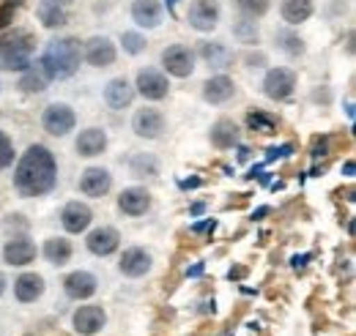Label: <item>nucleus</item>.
<instances>
[{"label":"nucleus","instance_id":"f257e3e1","mask_svg":"<svg viewBox=\"0 0 356 336\" xmlns=\"http://www.w3.org/2000/svg\"><path fill=\"white\" fill-rule=\"evenodd\" d=\"M58 183V162L47 145H31L17 167H14V189L19 197H44Z\"/></svg>","mask_w":356,"mask_h":336},{"label":"nucleus","instance_id":"f03ea898","mask_svg":"<svg viewBox=\"0 0 356 336\" xmlns=\"http://www.w3.org/2000/svg\"><path fill=\"white\" fill-rule=\"evenodd\" d=\"M80 60H83L80 42L66 36V39H55L47 44L42 60H39V69L47 74V80H69L80 69Z\"/></svg>","mask_w":356,"mask_h":336},{"label":"nucleus","instance_id":"7ed1b4c3","mask_svg":"<svg viewBox=\"0 0 356 336\" xmlns=\"http://www.w3.org/2000/svg\"><path fill=\"white\" fill-rule=\"evenodd\" d=\"M33 49H36V42L28 31L22 28L6 31L0 36V69L25 72L28 66H33Z\"/></svg>","mask_w":356,"mask_h":336},{"label":"nucleus","instance_id":"20e7f679","mask_svg":"<svg viewBox=\"0 0 356 336\" xmlns=\"http://www.w3.org/2000/svg\"><path fill=\"white\" fill-rule=\"evenodd\" d=\"M42 126L52 137H66L69 131H74V126H77V115H74V110L69 104H58L55 101V104H49L44 110Z\"/></svg>","mask_w":356,"mask_h":336},{"label":"nucleus","instance_id":"39448f33","mask_svg":"<svg viewBox=\"0 0 356 336\" xmlns=\"http://www.w3.org/2000/svg\"><path fill=\"white\" fill-rule=\"evenodd\" d=\"M162 69H165L170 77H178V80L189 77V74L195 72V52H192L189 47H184V44L168 47V49L162 52Z\"/></svg>","mask_w":356,"mask_h":336},{"label":"nucleus","instance_id":"423d86ee","mask_svg":"<svg viewBox=\"0 0 356 336\" xmlns=\"http://www.w3.org/2000/svg\"><path fill=\"white\" fill-rule=\"evenodd\" d=\"M220 14H222V8H220L217 0H195L186 11V22H189V28H195L200 33H209V31L217 28Z\"/></svg>","mask_w":356,"mask_h":336},{"label":"nucleus","instance_id":"0eeeda50","mask_svg":"<svg viewBox=\"0 0 356 336\" xmlns=\"http://www.w3.org/2000/svg\"><path fill=\"white\" fill-rule=\"evenodd\" d=\"M134 87H137V93H140L143 99H148V101H162V99H168V93H170L168 74H162V72H156V69H140Z\"/></svg>","mask_w":356,"mask_h":336},{"label":"nucleus","instance_id":"6e6552de","mask_svg":"<svg viewBox=\"0 0 356 336\" xmlns=\"http://www.w3.org/2000/svg\"><path fill=\"white\" fill-rule=\"evenodd\" d=\"M165 126H168V121H165V115L156 107H143V110L134 112L132 118L134 134L143 137V140H159Z\"/></svg>","mask_w":356,"mask_h":336},{"label":"nucleus","instance_id":"1a4fd4ad","mask_svg":"<svg viewBox=\"0 0 356 336\" xmlns=\"http://www.w3.org/2000/svg\"><path fill=\"white\" fill-rule=\"evenodd\" d=\"M296 90V74L291 69H271L264 80V93L271 101H285Z\"/></svg>","mask_w":356,"mask_h":336},{"label":"nucleus","instance_id":"9d476101","mask_svg":"<svg viewBox=\"0 0 356 336\" xmlns=\"http://www.w3.org/2000/svg\"><path fill=\"white\" fill-rule=\"evenodd\" d=\"M3 260H6V265L25 268V265H31L36 260V244L28 235H14L3 246Z\"/></svg>","mask_w":356,"mask_h":336},{"label":"nucleus","instance_id":"9b49d317","mask_svg":"<svg viewBox=\"0 0 356 336\" xmlns=\"http://www.w3.org/2000/svg\"><path fill=\"white\" fill-rule=\"evenodd\" d=\"M72 326H74V331L83 336H96L104 326H107V312L102 309V306H80L77 312H74V317H72Z\"/></svg>","mask_w":356,"mask_h":336},{"label":"nucleus","instance_id":"f8f14e48","mask_svg":"<svg viewBox=\"0 0 356 336\" xmlns=\"http://www.w3.org/2000/svg\"><path fill=\"white\" fill-rule=\"evenodd\" d=\"M86 246L96 257H110L113 252H118V246H121V233L115 227H107V224L104 227H96V230L88 233Z\"/></svg>","mask_w":356,"mask_h":336},{"label":"nucleus","instance_id":"ddd939ff","mask_svg":"<svg viewBox=\"0 0 356 336\" xmlns=\"http://www.w3.org/2000/svg\"><path fill=\"white\" fill-rule=\"evenodd\" d=\"M115 44L110 42L107 36H93L86 42V49H83V58L88 60L93 69H107L115 63Z\"/></svg>","mask_w":356,"mask_h":336},{"label":"nucleus","instance_id":"4468645a","mask_svg":"<svg viewBox=\"0 0 356 336\" xmlns=\"http://www.w3.org/2000/svg\"><path fill=\"white\" fill-rule=\"evenodd\" d=\"M90 221H93V210H90L86 203H80V200L66 203L63 210H60V224H63V230L72 233V235L86 233L90 227Z\"/></svg>","mask_w":356,"mask_h":336},{"label":"nucleus","instance_id":"2eb2a0df","mask_svg":"<svg viewBox=\"0 0 356 336\" xmlns=\"http://www.w3.org/2000/svg\"><path fill=\"white\" fill-rule=\"evenodd\" d=\"M36 14L44 28H63L72 17V0H42Z\"/></svg>","mask_w":356,"mask_h":336},{"label":"nucleus","instance_id":"dca6fc26","mask_svg":"<svg viewBox=\"0 0 356 336\" xmlns=\"http://www.w3.org/2000/svg\"><path fill=\"white\" fill-rule=\"evenodd\" d=\"M96 287H99V282L88 271H72L63 279V293L69 295L72 301H88L90 295L96 293Z\"/></svg>","mask_w":356,"mask_h":336},{"label":"nucleus","instance_id":"f3484780","mask_svg":"<svg viewBox=\"0 0 356 336\" xmlns=\"http://www.w3.org/2000/svg\"><path fill=\"white\" fill-rule=\"evenodd\" d=\"M113 189V175L104 167H88L80 175V192L86 197H104Z\"/></svg>","mask_w":356,"mask_h":336},{"label":"nucleus","instance_id":"a211bd4d","mask_svg":"<svg viewBox=\"0 0 356 336\" xmlns=\"http://www.w3.org/2000/svg\"><path fill=\"white\" fill-rule=\"evenodd\" d=\"M151 254L145 252V249H140V246H132V249H124L121 254V262H118V271L124 274V276H129V279H140V276H145L148 271H151Z\"/></svg>","mask_w":356,"mask_h":336},{"label":"nucleus","instance_id":"6ab92c4d","mask_svg":"<svg viewBox=\"0 0 356 336\" xmlns=\"http://www.w3.org/2000/svg\"><path fill=\"white\" fill-rule=\"evenodd\" d=\"M74 148H77V153L86 156V159L102 156V153L107 151V134H104V128L90 126V128H86V131H80Z\"/></svg>","mask_w":356,"mask_h":336},{"label":"nucleus","instance_id":"aec40b11","mask_svg":"<svg viewBox=\"0 0 356 336\" xmlns=\"http://www.w3.org/2000/svg\"><path fill=\"white\" fill-rule=\"evenodd\" d=\"M148 208H151V194L143 186H129L118 197V210L127 216H143Z\"/></svg>","mask_w":356,"mask_h":336},{"label":"nucleus","instance_id":"412c9836","mask_svg":"<svg viewBox=\"0 0 356 336\" xmlns=\"http://www.w3.org/2000/svg\"><path fill=\"white\" fill-rule=\"evenodd\" d=\"M132 99H134V87L127 77H115V80H110L107 87H104V101H107V107H113V110L129 107Z\"/></svg>","mask_w":356,"mask_h":336},{"label":"nucleus","instance_id":"4be33fe9","mask_svg":"<svg viewBox=\"0 0 356 336\" xmlns=\"http://www.w3.org/2000/svg\"><path fill=\"white\" fill-rule=\"evenodd\" d=\"M233 96H236V83L227 74H217V77L206 80V85H203V99L209 104H225Z\"/></svg>","mask_w":356,"mask_h":336},{"label":"nucleus","instance_id":"5701e85b","mask_svg":"<svg viewBox=\"0 0 356 336\" xmlns=\"http://www.w3.org/2000/svg\"><path fill=\"white\" fill-rule=\"evenodd\" d=\"M132 19L140 28H159L162 25V6L159 0H134L132 3Z\"/></svg>","mask_w":356,"mask_h":336},{"label":"nucleus","instance_id":"b1692460","mask_svg":"<svg viewBox=\"0 0 356 336\" xmlns=\"http://www.w3.org/2000/svg\"><path fill=\"white\" fill-rule=\"evenodd\" d=\"M14 295L19 303H33L44 295V279L39 274H22L14 282Z\"/></svg>","mask_w":356,"mask_h":336},{"label":"nucleus","instance_id":"393cba45","mask_svg":"<svg viewBox=\"0 0 356 336\" xmlns=\"http://www.w3.org/2000/svg\"><path fill=\"white\" fill-rule=\"evenodd\" d=\"M200 58L211 69H227L233 63V52L222 42H200Z\"/></svg>","mask_w":356,"mask_h":336},{"label":"nucleus","instance_id":"a878e982","mask_svg":"<svg viewBox=\"0 0 356 336\" xmlns=\"http://www.w3.org/2000/svg\"><path fill=\"white\" fill-rule=\"evenodd\" d=\"M209 137H211V145L214 148H220V151H227V148H233V145H238V126L233 124V121H217L211 131H209Z\"/></svg>","mask_w":356,"mask_h":336},{"label":"nucleus","instance_id":"bb28decb","mask_svg":"<svg viewBox=\"0 0 356 336\" xmlns=\"http://www.w3.org/2000/svg\"><path fill=\"white\" fill-rule=\"evenodd\" d=\"M312 0H282V19L288 25H302L312 17Z\"/></svg>","mask_w":356,"mask_h":336},{"label":"nucleus","instance_id":"cd10ccee","mask_svg":"<svg viewBox=\"0 0 356 336\" xmlns=\"http://www.w3.org/2000/svg\"><path fill=\"white\" fill-rule=\"evenodd\" d=\"M44 257L52 265H66L72 260V241L66 238H49L44 244Z\"/></svg>","mask_w":356,"mask_h":336},{"label":"nucleus","instance_id":"c85d7f7f","mask_svg":"<svg viewBox=\"0 0 356 336\" xmlns=\"http://www.w3.org/2000/svg\"><path fill=\"white\" fill-rule=\"evenodd\" d=\"M274 42L277 47L285 52V55H291V58H299V55H305V39L299 36V33H293V31H277V36H274Z\"/></svg>","mask_w":356,"mask_h":336},{"label":"nucleus","instance_id":"c756f323","mask_svg":"<svg viewBox=\"0 0 356 336\" xmlns=\"http://www.w3.org/2000/svg\"><path fill=\"white\" fill-rule=\"evenodd\" d=\"M47 74L39 69V66H28L25 72H22V80H19V87L25 90V93H42L47 87Z\"/></svg>","mask_w":356,"mask_h":336},{"label":"nucleus","instance_id":"7c9ffc66","mask_svg":"<svg viewBox=\"0 0 356 336\" xmlns=\"http://www.w3.org/2000/svg\"><path fill=\"white\" fill-rule=\"evenodd\" d=\"M233 36L238 39V44H247V47H252V44L261 42V31H258V22L255 19H238L236 25H233Z\"/></svg>","mask_w":356,"mask_h":336},{"label":"nucleus","instance_id":"2f4dec72","mask_svg":"<svg viewBox=\"0 0 356 336\" xmlns=\"http://www.w3.org/2000/svg\"><path fill=\"white\" fill-rule=\"evenodd\" d=\"M247 126L252 131H261V134H274L277 118L264 112V110H252V112H247Z\"/></svg>","mask_w":356,"mask_h":336},{"label":"nucleus","instance_id":"473e14b6","mask_svg":"<svg viewBox=\"0 0 356 336\" xmlns=\"http://www.w3.org/2000/svg\"><path fill=\"white\" fill-rule=\"evenodd\" d=\"M129 167H132V175H137V178H151V175H156L159 172V165H156V159L154 156H134L132 162H129Z\"/></svg>","mask_w":356,"mask_h":336},{"label":"nucleus","instance_id":"72a5a7b5","mask_svg":"<svg viewBox=\"0 0 356 336\" xmlns=\"http://www.w3.org/2000/svg\"><path fill=\"white\" fill-rule=\"evenodd\" d=\"M236 6H238V11L247 17V19H261L264 14L268 11V0H236Z\"/></svg>","mask_w":356,"mask_h":336},{"label":"nucleus","instance_id":"f704fd0d","mask_svg":"<svg viewBox=\"0 0 356 336\" xmlns=\"http://www.w3.org/2000/svg\"><path fill=\"white\" fill-rule=\"evenodd\" d=\"M121 44H124V52H129V55H140L145 49V39L140 33H134V31H127L121 36Z\"/></svg>","mask_w":356,"mask_h":336},{"label":"nucleus","instance_id":"c9c22d12","mask_svg":"<svg viewBox=\"0 0 356 336\" xmlns=\"http://www.w3.org/2000/svg\"><path fill=\"white\" fill-rule=\"evenodd\" d=\"M11 162H14V145H11L8 134L0 131V169H6Z\"/></svg>","mask_w":356,"mask_h":336},{"label":"nucleus","instance_id":"e433bc0d","mask_svg":"<svg viewBox=\"0 0 356 336\" xmlns=\"http://www.w3.org/2000/svg\"><path fill=\"white\" fill-rule=\"evenodd\" d=\"M293 153V145H280V148H268L266 162H277V159H288Z\"/></svg>","mask_w":356,"mask_h":336},{"label":"nucleus","instance_id":"4c0bfd02","mask_svg":"<svg viewBox=\"0 0 356 336\" xmlns=\"http://www.w3.org/2000/svg\"><path fill=\"white\" fill-rule=\"evenodd\" d=\"M14 17H17V8H11V6H6V3H0V31H6V28L14 22Z\"/></svg>","mask_w":356,"mask_h":336},{"label":"nucleus","instance_id":"58836bf2","mask_svg":"<svg viewBox=\"0 0 356 336\" xmlns=\"http://www.w3.org/2000/svg\"><path fill=\"white\" fill-rule=\"evenodd\" d=\"M326 145H329V142H326V137H323V140H315V145H312V159L323 156V153H326Z\"/></svg>","mask_w":356,"mask_h":336},{"label":"nucleus","instance_id":"ea45409f","mask_svg":"<svg viewBox=\"0 0 356 336\" xmlns=\"http://www.w3.org/2000/svg\"><path fill=\"white\" fill-rule=\"evenodd\" d=\"M14 227H22V230L28 227V224L22 221V216H19V213H17V216H8V219H6V230H14Z\"/></svg>","mask_w":356,"mask_h":336},{"label":"nucleus","instance_id":"a19ab883","mask_svg":"<svg viewBox=\"0 0 356 336\" xmlns=\"http://www.w3.org/2000/svg\"><path fill=\"white\" fill-rule=\"evenodd\" d=\"M247 63H250V69H261V66L266 63V58H264V55H250Z\"/></svg>","mask_w":356,"mask_h":336},{"label":"nucleus","instance_id":"79ce46f5","mask_svg":"<svg viewBox=\"0 0 356 336\" xmlns=\"http://www.w3.org/2000/svg\"><path fill=\"white\" fill-rule=\"evenodd\" d=\"M214 227H217V221H214V219H209V221H203V224H195L192 230H195V233H206V230H214Z\"/></svg>","mask_w":356,"mask_h":336},{"label":"nucleus","instance_id":"37998d69","mask_svg":"<svg viewBox=\"0 0 356 336\" xmlns=\"http://www.w3.org/2000/svg\"><path fill=\"white\" fill-rule=\"evenodd\" d=\"M200 274H203V262H197V265L186 268V276H200Z\"/></svg>","mask_w":356,"mask_h":336},{"label":"nucleus","instance_id":"c03bdc74","mask_svg":"<svg viewBox=\"0 0 356 336\" xmlns=\"http://www.w3.org/2000/svg\"><path fill=\"white\" fill-rule=\"evenodd\" d=\"M310 260V254H302V257H293V268H305V262Z\"/></svg>","mask_w":356,"mask_h":336},{"label":"nucleus","instance_id":"a18cd8bd","mask_svg":"<svg viewBox=\"0 0 356 336\" xmlns=\"http://www.w3.org/2000/svg\"><path fill=\"white\" fill-rule=\"evenodd\" d=\"M197 183H200V180H197V178H192V180H184V183H181V189H192V186H197Z\"/></svg>","mask_w":356,"mask_h":336},{"label":"nucleus","instance_id":"49530a36","mask_svg":"<svg viewBox=\"0 0 356 336\" xmlns=\"http://www.w3.org/2000/svg\"><path fill=\"white\" fill-rule=\"evenodd\" d=\"M0 3H6V6H11V8H19L25 0H0Z\"/></svg>","mask_w":356,"mask_h":336},{"label":"nucleus","instance_id":"de8ad7c7","mask_svg":"<svg viewBox=\"0 0 356 336\" xmlns=\"http://www.w3.org/2000/svg\"><path fill=\"white\" fill-rule=\"evenodd\" d=\"M238 159L247 162V159H250V151H247V148H238Z\"/></svg>","mask_w":356,"mask_h":336},{"label":"nucleus","instance_id":"09e8293b","mask_svg":"<svg viewBox=\"0 0 356 336\" xmlns=\"http://www.w3.org/2000/svg\"><path fill=\"white\" fill-rule=\"evenodd\" d=\"M192 213H195V216L203 213V203H195V205H192Z\"/></svg>","mask_w":356,"mask_h":336},{"label":"nucleus","instance_id":"8fccbe9b","mask_svg":"<svg viewBox=\"0 0 356 336\" xmlns=\"http://www.w3.org/2000/svg\"><path fill=\"white\" fill-rule=\"evenodd\" d=\"M6 285H8V282H6V276H3V274H0V295L6 293Z\"/></svg>","mask_w":356,"mask_h":336},{"label":"nucleus","instance_id":"3c124183","mask_svg":"<svg viewBox=\"0 0 356 336\" xmlns=\"http://www.w3.org/2000/svg\"><path fill=\"white\" fill-rule=\"evenodd\" d=\"M268 213V208H258L255 210V216H252V219H261V216H266Z\"/></svg>","mask_w":356,"mask_h":336},{"label":"nucleus","instance_id":"603ef678","mask_svg":"<svg viewBox=\"0 0 356 336\" xmlns=\"http://www.w3.org/2000/svg\"><path fill=\"white\" fill-rule=\"evenodd\" d=\"M165 3H168V8H170V11H176L178 0H165Z\"/></svg>","mask_w":356,"mask_h":336}]
</instances>
